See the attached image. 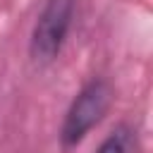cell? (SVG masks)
Listing matches in <instances>:
<instances>
[{"instance_id": "6da1fadb", "label": "cell", "mask_w": 153, "mask_h": 153, "mask_svg": "<svg viewBox=\"0 0 153 153\" xmlns=\"http://www.w3.org/2000/svg\"><path fill=\"white\" fill-rule=\"evenodd\" d=\"M112 105V88L105 79L93 76L91 81H86L81 86V91L74 96V100L69 103L62 127H60V143L62 148H74L79 146L86 134L100 124V120L105 117V112Z\"/></svg>"}, {"instance_id": "7a4b0ae2", "label": "cell", "mask_w": 153, "mask_h": 153, "mask_svg": "<svg viewBox=\"0 0 153 153\" xmlns=\"http://www.w3.org/2000/svg\"><path fill=\"white\" fill-rule=\"evenodd\" d=\"M74 0H45L29 38V53L36 62H53L72 29Z\"/></svg>"}, {"instance_id": "3957f363", "label": "cell", "mask_w": 153, "mask_h": 153, "mask_svg": "<svg viewBox=\"0 0 153 153\" xmlns=\"http://www.w3.org/2000/svg\"><path fill=\"white\" fill-rule=\"evenodd\" d=\"M96 153H139V139L136 131L127 124L115 127L96 148Z\"/></svg>"}]
</instances>
